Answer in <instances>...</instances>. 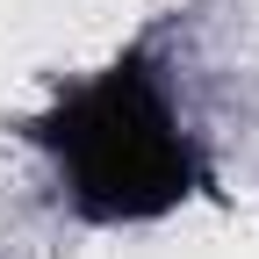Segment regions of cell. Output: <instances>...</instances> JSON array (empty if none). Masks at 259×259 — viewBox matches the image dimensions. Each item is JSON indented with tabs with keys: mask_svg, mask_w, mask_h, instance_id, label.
<instances>
[{
	"mask_svg": "<svg viewBox=\"0 0 259 259\" xmlns=\"http://www.w3.org/2000/svg\"><path fill=\"white\" fill-rule=\"evenodd\" d=\"M29 137L58 151L65 187H72L79 216H94V223L166 216L180 194L202 187L194 144L180 137L144 51H122L108 72L72 87L51 115L29 122Z\"/></svg>",
	"mask_w": 259,
	"mask_h": 259,
	"instance_id": "1",
	"label": "cell"
}]
</instances>
